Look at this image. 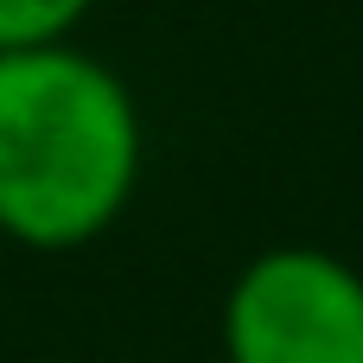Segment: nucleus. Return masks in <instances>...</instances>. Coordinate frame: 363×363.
Returning a JSON list of instances; mask_svg holds the SVG:
<instances>
[{"label":"nucleus","instance_id":"f257e3e1","mask_svg":"<svg viewBox=\"0 0 363 363\" xmlns=\"http://www.w3.org/2000/svg\"><path fill=\"white\" fill-rule=\"evenodd\" d=\"M140 179V108L128 83L64 45L0 51V230L26 249L102 236Z\"/></svg>","mask_w":363,"mask_h":363},{"label":"nucleus","instance_id":"f03ea898","mask_svg":"<svg viewBox=\"0 0 363 363\" xmlns=\"http://www.w3.org/2000/svg\"><path fill=\"white\" fill-rule=\"evenodd\" d=\"M230 363H363V274L332 249H262L223 300Z\"/></svg>","mask_w":363,"mask_h":363},{"label":"nucleus","instance_id":"7ed1b4c3","mask_svg":"<svg viewBox=\"0 0 363 363\" xmlns=\"http://www.w3.org/2000/svg\"><path fill=\"white\" fill-rule=\"evenodd\" d=\"M96 0H0V51L64 45Z\"/></svg>","mask_w":363,"mask_h":363}]
</instances>
